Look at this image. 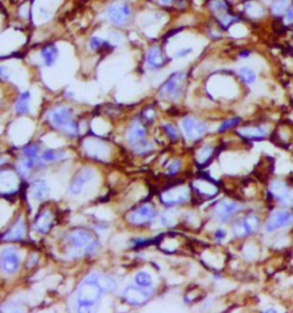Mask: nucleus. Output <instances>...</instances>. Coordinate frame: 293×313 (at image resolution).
<instances>
[{
  "mask_svg": "<svg viewBox=\"0 0 293 313\" xmlns=\"http://www.w3.org/2000/svg\"><path fill=\"white\" fill-rule=\"evenodd\" d=\"M30 97H31V94H30L29 91H25V92H22L20 94L18 102L15 104L16 113L21 114V115H25V114L29 113Z\"/></svg>",
  "mask_w": 293,
  "mask_h": 313,
  "instance_id": "26",
  "label": "nucleus"
},
{
  "mask_svg": "<svg viewBox=\"0 0 293 313\" xmlns=\"http://www.w3.org/2000/svg\"><path fill=\"white\" fill-rule=\"evenodd\" d=\"M20 263L21 259L15 248L6 247L0 252V266L5 273L14 274L19 270Z\"/></svg>",
  "mask_w": 293,
  "mask_h": 313,
  "instance_id": "12",
  "label": "nucleus"
},
{
  "mask_svg": "<svg viewBox=\"0 0 293 313\" xmlns=\"http://www.w3.org/2000/svg\"><path fill=\"white\" fill-rule=\"evenodd\" d=\"M213 153H214V146L208 144V146L202 147V149L200 150V153H198V155H197L198 163H200L201 166L207 164L211 161L212 156H213Z\"/></svg>",
  "mask_w": 293,
  "mask_h": 313,
  "instance_id": "29",
  "label": "nucleus"
},
{
  "mask_svg": "<svg viewBox=\"0 0 293 313\" xmlns=\"http://www.w3.org/2000/svg\"><path fill=\"white\" fill-rule=\"evenodd\" d=\"M290 5H291V0H276L271 5V13L276 16L283 15L288 12Z\"/></svg>",
  "mask_w": 293,
  "mask_h": 313,
  "instance_id": "30",
  "label": "nucleus"
},
{
  "mask_svg": "<svg viewBox=\"0 0 293 313\" xmlns=\"http://www.w3.org/2000/svg\"><path fill=\"white\" fill-rule=\"evenodd\" d=\"M155 117H156V110H155L154 108H151V107H150V108L143 110L142 120H142L143 123L150 124V123L154 122Z\"/></svg>",
  "mask_w": 293,
  "mask_h": 313,
  "instance_id": "37",
  "label": "nucleus"
},
{
  "mask_svg": "<svg viewBox=\"0 0 293 313\" xmlns=\"http://www.w3.org/2000/svg\"><path fill=\"white\" fill-rule=\"evenodd\" d=\"M157 216V210L149 203L140 205L129 214V220L134 225H146L153 221Z\"/></svg>",
  "mask_w": 293,
  "mask_h": 313,
  "instance_id": "13",
  "label": "nucleus"
},
{
  "mask_svg": "<svg viewBox=\"0 0 293 313\" xmlns=\"http://www.w3.org/2000/svg\"><path fill=\"white\" fill-rule=\"evenodd\" d=\"M238 75L245 84H253L257 79V73L254 72L253 69L248 68V67H244V68L238 70Z\"/></svg>",
  "mask_w": 293,
  "mask_h": 313,
  "instance_id": "31",
  "label": "nucleus"
},
{
  "mask_svg": "<svg viewBox=\"0 0 293 313\" xmlns=\"http://www.w3.org/2000/svg\"><path fill=\"white\" fill-rule=\"evenodd\" d=\"M47 120L54 129L62 131L70 137H76L79 133V125L75 120L73 110L67 106H60L50 110Z\"/></svg>",
  "mask_w": 293,
  "mask_h": 313,
  "instance_id": "3",
  "label": "nucleus"
},
{
  "mask_svg": "<svg viewBox=\"0 0 293 313\" xmlns=\"http://www.w3.org/2000/svg\"><path fill=\"white\" fill-rule=\"evenodd\" d=\"M67 247L72 257L92 256L100 248V242L87 230H75L67 235Z\"/></svg>",
  "mask_w": 293,
  "mask_h": 313,
  "instance_id": "2",
  "label": "nucleus"
},
{
  "mask_svg": "<svg viewBox=\"0 0 293 313\" xmlns=\"http://www.w3.org/2000/svg\"><path fill=\"white\" fill-rule=\"evenodd\" d=\"M156 1H158L159 4H163V5H170V4H172V2H174L175 0H156Z\"/></svg>",
  "mask_w": 293,
  "mask_h": 313,
  "instance_id": "43",
  "label": "nucleus"
},
{
  "mask_svg": "<svg viewBox=\"0 0 293 313\" xmlns=\"http://www.w3.org/2000/svg\"><path fill=\"white\" fill-rule=\"evenodd\" d=\"M66 157V151L63 149H46L43 153L42 160L44 162H56Z\"/></svg>",
  "mask_w": 293,
  "mask_h": 313,
  "instance_id": "27",
  "label": "nucleus"
},
{
  "mask_svg": "<svg viewBox=\"0 0 293 313\" xmlns=\"http://www.w3.org/2000/svg\"><path fill=\"white\" fill-rule=\"evenodd\" d=\"M151 297V291L147 288H142L140 286H129L123 291V298L126 303L131 305L139 306L149 301Z\"/></svg>",
  "mask_w": 293,
  "mask_h": 313,
  "instance_id": "14",
  "label": "nucleus"
},
{
  "mask_svg": "<svg viewBox=\"0 0 293 313\" xmlns=\"http://www.w3.org/2000/svg\"><path fill=\"white\" fill-rule=\"evenodd\" d=\"M247 13L250 15H254L257 18L264 16L266 14V11L261 7V5L257 4V2H248L247 4Z\"/></svg>",
  "mask_w": 293,
  "mask_h": 313,
  "instance_id": "33",
  "label": "nucleus"
},
{
  "mask_svg": "<svg viewBox=\"0 0 293 313\" xmlns=\"http://www.w3.org/2000/svg\"><path fill=\"white\" fill-rule=\"evenodd\" d=\"M94 176H95V171L90 169V168H84V169L79 170L71 181L70 192L73 195H78L85 187V185L93 179Z\"/></svg>",
  "mask_w": 293,
  "mask_h": 313,
  "instance_id": "16",
  "label": "nucleus"
},
{
  "mask_svg": "<svg viewBox=\"0 0 293 313\" xmlns=\"http://www.w3.org/2000/svg\"><path fill=\"white\" fill-rule=\"evenodd\" d=\"M31 195L36 201H45L49 195V187L46 181L37 179L31 184Z\"/></svg>",
  "mask_w": 293,
  "mask_h": 313,
  "instance_id": "24",
  "label": "nucleus"
},
{
  "mask_svg": "<svg viewBox=\"0 0 293 313\" xmlns=\"http://www.w3.org/2000/svg\"><path fill=\"white\" fill-rule=\"evenodd\" d=\"M270 194L278 204L284 205V207H292L293 205V188L289 186L283 180H274L270 185Z\"/></svg>",
  "mask_w": 293,
  "mask_h": 313,
  "instance_id": "9",
  "label": "nucleus"
},
{
  "mask_svg": "<svg viewBox=\"0 0 293 313\" xmlns=\"http://www.w3.org/2000/svg\"><path fill=\"white\" fill-rule=\"evenodd\" d=\"M261 226V218L257 214H247L244 217L235 221L234 231L236 238H247L257 233Z\"/></svg>",
  "mask_w": 293,
  "mask_h": 313,
  "instance_id": "6",
  "label": "nucleus"
},
{
  "mask_svg": "<svg viewBox=\"0 0 293 313\" xmlns=\"http://www.w3.org/2000/svg\"><path fill=\"white\" fill-rule=\"evenodd\" d=\"M182 130L188 140H200L207 132V124L194 116H187L182 120Z\"/></svg>",
  "mask_w": 293,
  "mask_h": 313,
  "instance_id": "8",
  "label": "nucleus"
},
{
  "mask_svg": "<svg viewBox=\"0 0 293 313\" xmlns=\"http://www.w3.org/2000/svg\"><path fill=\"white\" fill-rule=\"evenodd\" d=\"M187 83V72H177L168 77L159 89V96L167 100H179Z\"/></svg>",
  "mask_w": 293,
  "mask_h": 313,
  "instance_id": "4",
  "label": "nucleus"
},
{
  "mask_svg": "<svg viewBox=\"0 0 293 313\" xmlns=\"http://www.w3.org/2000/svg\"><path fill=\"white\" fill-rule=\"evenodd\" d=\"M135 282L137 286L142 288L149 289L151 286H153V279H151L150 274L147 273V272L141 271L139 273H136L135 275Z\"/></svg>",
  "mask_w": 293,
  "mask_h": 313,
  "instance_id": "32",
  "label": "nucleus"
},
{
  "mask_svg": "<svg viewBox=\"0 0 293 313\" xmlns=\"http://www.w3.org/2000/svg\"><path fill=\"white\" fill-rule=\"evenodd\" d=\"M245 205L241 202L237 201H231V200H221L218 202L217 205L214 208V217L217 218L221 223H227V221L231 220L232 218L236 216L237 214H240L242 210H244Z\"/></svg>",
  "mask_w": 293,
  "mask_h": 313,
  "instance_id": "7",
  "label": "nucleus"
},
{
  "mask_svg": "<svg viewBox=\"0 0 293 313\" xmlns=\"http://www.w3.org/2000/svg\"><path fill=\"white\" fill-rule=\"evenodd\" d=\"M116 288V281L99 273H93L87 277L79 286L77 294V309L80 312H90L96 308L104 292Z\"/></svg>",
  "mask_w": 293,
  "mask_h": 313,
  "instance_id": "1",
  "label": "nucleus"
},
{
  "mask_svg": "<svg viewBox=\"0 0 293 313\" xmlns=\"http://www.w3.org/2000/svg\"><path fill=\"white\" fill-rule=\"evenodd\" d=\"M39 154V146L37 144H30V146L25 147L23 149V155L24 157H28V159H37Z\"/></svg>",
  "mask_w": 293,
  "mask_h": 313,
  "instance_id": "36",
  "label": "nucleus"
},
{
  "mask_svg": "<svg viewBox=\"0 0 293 313\" xmlns=\"http://www.w3.org/2000/svg\"><path fill=\"white\" fill-rule=\"evenodd\" d=\"M238 134L247 139L262 140L269 136V129L266 125H254L242 127L238 130Z\"/></svg>",
  "mask_w": 293,
  "mask_h": 313,
  "instance_id": "20",
  "label": "nucleus"
},
{
  "mask_svg": "<svg viewBox=\"0 0 293 313\" xmlns=\"http://www.w3.org/2000/svg\"><path fill=\"white\" fill-rule=\"evenodd\" d=\"M193 52V48H190V47H186V48H181L178 50L177 53L174 54V59H182V58H186V56H188L190 54V53Z\"/></svg>",
  "mask_w": 293,
  "mask_h": 313,
  "instance_id": "39",
  "label": "nucleus"
},
{
  "mask_svg": "<svg viewBox=\"0 0 293 313\" xmlns=\"http://www.w3.org/2000/svg\"><path fill=\"white\" fill-rule=\"evenodd\" d=\"M240 123H241V119H240V117H235V119L225 120V122L222 123L220 126H219L218 132H219V133H224V132H225V131L230 130V129H232V127H234V126L238 125V124H240Z\"/></svg>",
  "mask_w": 293,
  "mask_h": 313,
  "instance_id": "34",
  "label": "nucleus"
},
{
  "mask_svg": "<svg viewBox=\"0 0 293 313\" xmlns=\"http://www.w3.org/2000/svg\"><path fill=\"white\" fill-rule=\"evenodd\" d=\"M210 8L211 11L218 16V19L229 13L228 12L229 7L227 2L224 1V0H212V1L210 2Z\"/></svg>",
  "mask_w": 293,
  "mask_h": 313,
  "instance_id": "28",
  "label": "nucleus"
},
{
  "mask_svg": "<svg viewBox=\"0 0 293 313\" xmlns=\"http://www.w3.org/2000/svg\"><path fill=\"white\" fill-rule=\"evenodd\" d=\"M181 167H182V162H181L180 160L173 161V162L168 166V174H170V176H175V174L181 170Z\"/></svg>",
  "mask_w": 293,
  "mask_h": 313,
  "instance_id": "38",
  "label": "nucleus"
},
{
  "mask_svg": "<svg viewBox=\"0 0 293 313\" xmlns=\"http://www.w3.org/2000/svg\"><path fill=\"white\" fill-rule=\"evenodd\" d=\"M90 48L94 50V52L99 53V54H104V53H109L111 50H113V45L111 44L108 39H103L99 36H93L90 39Z\"/></svg>",
  "mask_w": 293,
  "mask_h": 313,
  "instance_id": "23",
  "label": "nucleus"
},
{
  "mask_svg": "<svg viewBox=\"0 0 293 313\" xmlns=\"http://www.w3.org/2000/svg\"><path fill=\"white\" fill-rule=\"evenodd\" d=\"M19 188V178L14 171L4 170L0 172V194H14Z\"/></svg>",
  "mask_w": 293,
  "mask_h": 313,
  "instance_id": "15",
  "label": "nucleus"
},
{
  "mask_svg": "<svg viewBox=\"0 0 293 313\" xmlns=\"http://www.w3.org/2000/svg\"><path fill=\"white\" fill-rule=\"evenodd\" d=\"M225 235H227V232H225L224 228H218L217 230V232H215V239H225Z\"/></svg>",
  "mask_w": 293,
  "mask_h": 313,
  "instance_id": "42",
  "label": "nucleus"
},
{
  "mask_svg": "<svg viewBox=\"0 0 293 313\" xmlns=\"http://www.w3.org/2000/svg\"><path fill=\"white\" fill-rule=\"evenodd\" d=\"M164 131L165 133L167 134L168 139H170L171 141H178L179 140V132H178L177 127H175L173 124H165L164 125Z\"/></svg>",
  "mask_w": 293,
  "mask_h": 313,
  "instance_id": "35",
  "label": "nucleus"
},
{
  "mask_svg": "<svg viewBox=\"0 0 293 313\" xmlns=\"http://www.w3.org/2000/svg\"><path fill=\"white\" fill-rule=\"evenodd\" d=\"M53 223H54L53 214L50 213L49 210H45L43 211V213H40L39 216L36 218L35 226L37 230H38V232L45 234L50 230V228H52Z\"/></svg>",
  "mask_w": 293,
  "mask_h": 313,
  "instance_id": "22",
  "label": "nucleus"
},
{
  "mask_svg": "<svg viewBox=\"0 0 293 313\" xmlns=\"http://www.w3.org/2000/svg\"><path fill=\"white\" fill-rule=\"evenodd\" d=\"M26 237V225L22 217H19L14 225L2 235V240L5 241H22Z\"/></svg>",
  "mask_w": 293,
  "mask_h": 313,
  "instance_id": "18",
  "label": "nucleus"
},
{
  "mask_svg": "<svg viewBox=\"0 0 293 313\" xmlns=\"http://www.w3.org/2000/svg\"><path fill=\"white\" fill-rule=\"evenodd\" d=\"M147 130L143 125V122L140 120H136L133 123V125L131 126V129L127 133V140H129L130 144L132 147L136 146L137 144L142 143L147 139Z\"/></svg>",
  "mask_w": 293,
  "mask_h": 313,
  "instance_id": "19",
  "label": "nucleus"
},
{
  "mask_svg": "<svg viewBox=\"0 0 293 313\" xmlns=\"http://www.w3.org/2000/svg\"><path fill=\"white\" fill-rule=\"evenodd\" d=\"M190 198V191L188 187L177 186L172 187L168 191H165L160 195V200L166 207H174V205L182 204Z\"/></svg>",
  "mask_w": 293,
  "mask_h": 313,
  "instance_id": "10",
  "label": "nucleus"
},
{
  "mask_svg": "<svg viewBox=\"0 0 293 313\" xmlns=\"http://www.w3.org/2000/svg\"><path fill=\"white\" fill-rule=\"evenodd\" d=\"M0 77L4 79H7L9 77V72H8V69L6 68V67L4 66H0Z\"/></svg>",
  "mask_w": 293,
  "mask_h": 313,
  "instance_id": "41",
  "label": "nucleus"
},
{
  "mask_svg": "<svg viewBox=\"0 0 293 313\" xmlns=\"http://www.w3.org/2000/svg\"><path fill=\"white\" fill-rule=\"evenodd\" d=\"M293 224V214L286 210L275 211L268 218L267 223L265 225V230L268 233L281 230V228H286L291 226Z\"/></svg>",
  "mask_w": 293,
  "mask_h": 313,
  "instance_id": "11",
  "label": "nucleus"
},
{
  "mask_svg": "<svg viewBox=\"0 0 293 313\" xmlns=\"http://www.w3.org/2000/svg\"><path fill=\"white\" fill-rule=\"evenodd\" d=\"M133 15V9L127 1H117L109 5L106 11L108 21L113 25L124 28L131 23Z\"/></svg>",
  "mask_w": 293,
  "mask_h": 313,
  "instance_id": "5",
  "label": "nucleus"
},
{
  "mask_svg": "<svg viewBox=\"0 0 293 313\" xmlns=\"http://www.w3.org/2000/svg\"><path fill=\"white\" fill-rule=\"evenodd\" d=\"M194 187L197 191V194L203 195L205 197H213L219 192L217 185L207 180H198L195 183Z\"/></svg>",
  "mask_w": 293,
  "mask_h": 313,
  "instance_id": "25",
  "label": "nucleus"
},
{
  "mask_svg": "<svg viewBox=\"0 0 293 313\" xmlns=\"http://www.w3.org/2000/svg\"><path fill=\"white\" fill-rule=\"evenodd\" d=\"M248 55H250V52H248V50H244V52H242L241 54H240V58L241 59H247Z\"/></svg>",
  "mask_w": 293,
  "mask_h": 313,
  "instance_id": "44",
  "label": "nucleus"
},
{
  "mask_svg": "<svg viewBox=\"0 0 293 313\" xmlns=\"http://www.w3.org/2000/svg\"><path fill=\"white\" fill-rule=\"evenodd\" d=\"M146 61H147V66L149 67L150 69L158 70L163 68L166 59H165V54L159 45H154L150 47L147 53Z\"/></svg>",
  "mask_w": 293,
  "mask_h": 313,
  "instance_id": "17",
  "label": "nucleus"
},
{
  "mask_svg": "<svg viewBox=\"0 0 293 313\" xmlns=\"http://www.w3.org/2000/svg\"><path fill=\"white\" fill-rule=\"evenodd\" d=\"M40 56H42L44 65L46 67H53L59 59V48L55 44H47L40 50Z\"/></svg>",
  "mask_w": 293,
  "mask_h": 313,
  "instance_id": "21",
  "label": "nucleus"
},
{
  "mask_svg": "<svg viewBox=\"0 0 293 313\" xmlns=\"http://www.w3.org/2000/svg\"><path fill=\"white\" fill-rule=\"evenodd\" d=\"M285 22L293 23V5L288 9V12L285 13Z\"/></svg>",
  "mask_w": 293,
  "mask_h": 313,
  "instance_id": "40",
  "label": "nucleus"
}]
</instances>
